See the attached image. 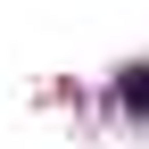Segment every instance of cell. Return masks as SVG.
<instances>
[{
  "mask_svg": "<svg viewBox=\"0 0 149 149\" xmlns=\"http://www.w3.org/2000/svg\"><path fill=\"white\" fill-rule=\"evenodd\" d=\"M124 108H133V116H149V66L124 74Z\"/></svg>",
  "mask_w": 149,
  "mask_h": 149,
  "instance_id": "1",
  "label": "cell"
}]
</instances>
